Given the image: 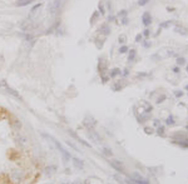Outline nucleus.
<instances>
[{
    "instance_id": "obj_18",
    "label": "nucleus",
    "mask_w": 188,
    "mask_h": 184,
    "mask_svg": "<svg viewBox=\"0 0 188 184\" xmlns=\"http://www.w3.org/2000/svg\"><path fill=\"white\" fill-rule=\"evenodd\" d=\"M143 35H144V36H149V30L146 29L144 31H143Z\"/></svg>"
},
{
    "instance_id": "obj_26",
    "label": "nucleus",
    "mask_w": 188,
    "mask_h": 184,
    "mask_svg": "<svg viewBox=\"0 0 188 184\" xmlns=\"http://www.w3.org/2000/svg\"><path fill=\"white\" fill-rule=\"evenodd\" d=\"M164 99H165V97L163 95L162 98H159V99H158V103H161V102H163V100H164Z\"/></svg>"
},
{
    "instance_id": "obj_24",
    "label": "nucleus",
    "mask_w": 188,
    "mask_h": 184,
    "mask_svg": "<svg viewBox=\"0 0 188 184\" xmlns=\"http://www.w3.org/2000/svg\"><path fill=\"white\" fill-rule=\"evenodd\" d=\"M182 94H183L182 92H176V95H177V97H182Z\"/></svg>"
},
{
    "instance_id": "obj_15",
    "label": "nucleus",
    "mask_w": 188,
    "mask_h": 184,
    "mask_svg": "<svg viewBox=\"0 0 188 184\" xmlns=\"http://www.w3.org/2000/svg\"><path fill=\"white\" fill-rule=\"evenodd\" d=\"M144 130L147 132V134H152V133H153V129H152V128H144Z\"/></svg>"
},
{
    "instance_id": "obj_23",
    "label": "nucleus",
    "mask_w": 188,
    "mask_h": 184,
    "mask_svg": "<svg viewBox=\"0 0 188 184\" xmlns=\"http://www.w3.org/2000/svg\"><path fill=\"white\" fill-rule=\"evenodd\" d=\"M99 10H100V13H102V14H104V8L102 6V5H99Z\"/></svg>"
},
{
    "instance_id": "obj_17",
    "label": "nucleus",
    "mask_w": 188,
    "mask_h": 184,
    "mask_svg": "<svg viewBox=\"0 0 188 184\" xmlns=\"http://www.w3.org/2000/svg\"><path fill=\"white\" fill-rule=\"evenodd\" d=\"M163 132H164V128L161 126V128L158 129V134H159V135H163Z\"/></svg>"
},
{
    "instance_id": "obj_19",
    "label": "nucleus",
    "mask_w": 188,
    "mask_h": 184,
    "mask_svg": "<svg viewBox=\"0 0 188 184\" xmlns=\"http://www.w3.org/2000/svg\"><path fill=\"white\" fill-rule=\"evenodd\" d=\"M97 16H98V14L95 13V14H94V15H93V18L90 19V23H93V21H94V20H95V19H97Z\"/></svg>"
},
{
    "instance_id": "obj_1",
    "label": "nucleus",
    "mask_w": 188,
    "mask_h": 184,
    "mask_svg": "<svg viewBox=\"0 0 188 184\" xmlns=\"http://www.w3.org/2000/svg\"><path fill=\"white\" fill-rule=\"evenodd\" d=\"M62 1L63 0H52L50 3H49V13H50L52 15H55V14H58V12L60 10V6H62Z\"/></svg>"
},
{
    "instance_id": "obj_4",
    "label": "nucleus",
    "mask_w": 188,
    "mask_h": 184,
    "mask_svg": "<svg viewBox=\"0 0 188 184\" xmlns=\"http://www.w3.org/2000/svg\"><path fill=\"white\" fill-rule=\"evenodd\" d=\"M110 165H112L117 172L124 173V167H123V164H122L120 161H118V160H112V161H110Z\"/></svg>"
},
{
    "instance_id": "obj_12",
    "label": "nucleus",
    "mask_w": 188,
    "mask_h": 184,
    "mask_svg": "<svg viewBox=\"0 0 188 184\" xmlns=\"http://www.w3.org/2000/svg\"><path fill=\"white\" fill-rule=\"evenodd\" d=\"M134 57H135V50H130V54H129V60H133L134 59Z\"/></svg>"
},
{
    "instance_id": "obj_13",
    "label": "nucleus",
    "mask_w": 188,
    "mask_h": 184,
    "mask_svg": "<svg viewBox=\"0 0 188 184\" xmlns=\"http://www.w3.org/2000/svg\"><path fill=\"white\" fill-rule=\"evenodd\" d=\"M127 52H128V48H127V46H122L119 49V53H127Z\"/></svg>"
},
{
    "instance_id": "obj_28",
    "label": "nucleus",
    "mask_w": 188,
    "mask_h": 184,
    "mask_svg": "<svg viewBox=\"0 0 188 184\" xmlns=\"http://www.w3.org/2000/svg\"><path fill=\"white\" fill-rule=\"evenodd\" d=\"M187 130H188V126H187Z\"/></svg>"
},
{
    "instance_id": "obj_14",
    "label": "nucleus",
    "mask_w": 188,
    "mask_h": 184,
    "mask_svg": "<svg viewBox=\"0 0 188 184\" xmlns=\"http://www.w3.org/2000/svg\"><path fill=\"white\" fill-rule=\"evenodd\" d=\"M148 1H149V0H139V3H138V4H139L141 6H143V5H146Z\"/></svg>"
},
{
    "instance_id": "obj_2",
    "label": "nucleus",
    "mask_w": 188,
    "mask_h": 184,
    "mask_svg": "<svg viewBox=\"0 0 188 184\" xmlns=\"http://www.w3.org/2000/svg\"><path fill=\"white\" fill-rule=\"evenodd\" d=\"M21 179H23V173H21L20 170H14L12 174H10V180H12L13 183H20Z\"/></svg>"
},
{
    "instance_id": "obj_16",
    "label": "nucleus",
    "mask_w": 188,
    "mask_h": 184,
    "mask_svg": "<svg viewBox=\"0 0 188 184\" xmlns=\"http://www.w3.org/2000/svg\"><path fill=\"white\" fill-rule=\"evenodd\" d=\"M177 63H178L179 65L184 64V59H183V58H178V60H177Z\"/></svg>"
},
{
    "instance_id": "obj_7",
    "label": "nucleus",
    "mask_w": 188,
    "mask_h": 184,
    "mask_svg": "<svg viewBox=\"0 0 188 184\" xmlns=\"http://www.w3.org/2000/svg\"><path fill=\"white\" fill-rule=\"evenodd\" d=\"M99 31H103V34L108 35L109 33H110V29H109V26H108V25H102V26H100V29H99Z\"/></svg>"
},
{
    "instance_id": "obj_3",
    "label": "nucleus",
    "mask_w": 188,
    "mask_h": 184,
    "mask_svg": "<svg viewBox=\"0 0 188 184\" xmlns=\"http://www.w3.org/2000/svg\"><path fill=\"white\" fill-rule=\"evenodd\" d=\"M130 179L133 180L135 184H149V182H148L147 179H144L143 177H141L139 174H133Z\"/></svg>"
},
{
    "instance_id": "obj_10",
    "label": "nucleus",
    "mask_w": 188,
    "mask_h": 184,
    "mask_svg": "<svg viewBox=\"0 0 188 184\" xmlns=\"http://www.w3.org/2000/svg\"><path fill=\"white\" fill-rule=\"evenodd\" d=\"M119 73H120V70H119V69H113V70H112V73H110V76L113 78V76H115V75H118Z\"/></svg>"
},
{
    "instance_id": "obj_6",
    "label": "nucleus",
    "mask_w": 188,
    "mask_h": 184,
    "mask_svg": "<svg viewBox=\"0 0 188 184\" xmlns=\"http://www.w3.org/2000/svg\"><path fill=\"white\" fill-rule=\"evenodd\" d=\"M33 1H34V0H16L15 5L16 6H26V5L31 4Z\"/></svg>"
},
{
    "instance_id": "obj_20",
    "label": "nucleus",
    "mask_w": 188,
    "mask_h": 184,
    "mask_svg": "<svg viewBox=\"0 0 188 184\" xmlns=\"http://www.w3.org/2000/svg\"><path fill=\"white\" fill-rule=\"evenodd\" d=\"M24 38H25V39H28V40H31V39H33V36H31V35H28V34H25V35H24Z\"/></svg>"
},
{
    "instance_id": "obj_8",
    "label": "nucleus",
    "mask_w": 188,
    "mask_h": 184,
    "mask_svg": "<svg viewBox=\"0 0 188 184\" xmlns=\"http://www.w3.org/2000/svg\"><path fill=\"white\" fill-rule=\"evenodd\" d=\"M73 160H74V165L76 167V168H80V169L83 168V161H82V160L76 159V158H74Z\"/></svg>"
},
{
    "instance_id": "obj_22",
    "label": "nucleus",
    "mask_w": 188,
    "mask_h": 184,
    "mask_svg": "<svg viewBox=\"0 0 188 184\" xmlns=\"http://www.w3.org/2000/svg\"><path fill=\"white\" fill-rule=\"evenodd\" d=\"M53 170H55V167H52V168H47L45 169V172H53Z\"/></svg>"
},
{
    "instance_id": "obj_27",
    "label": "nucleus",
    "mask_w": 188,
    "mask_h": 184,
    "mask_svg": "<svg viewBox=\"0 0 188 184\" xmlns=\"http://www.w3.org/2000/svg\"><path fill=\"white\" fill-rule=\"evenodd\" d=\"M187 71H188V66H187Z\"/></svg>"
},
{
    "instance_id": "obj_25",
    "label": "nucleus",
    "mask_w": 188,
    "mask_h": 184,
    "mask_svg": "<svg viewBox=\"0 0 188 184\" xmlns=\"http://www.w3.org/2000/svg\"><path fill=\"white\" fill-rule=\"evenodd\" d=\"M141 39H142V35H137V36H135V40H137V41H139Z\"/></svg>"
},
{
    "instance_id": "obj_21",
    "label": "nucleus",
    "mask_w": 188,
    "mask_h": 184,
    "mask_svg": "<svg viewBox=\"0 0 188 184\" xmlns=\"http://www.w3.org/2000/svg\"><path fill=\"white\" fill-rule=\"evenodd\" d=\"M119 41H122V43H124V41H125V36H124V35H122V36L119 38Z\"/></svg>"
},
{
    "instance_id": "obj_9",
    "label": "nucleus",
    "mask_w": 188,
    "mask_h": 184,
    "mask_svg": "<svg viewBox=\"0 0 188 184\" xmlns=\"http://www.w3.org/2000/svg\"><path fill=\"white\" fill-rule=\"evenodd\" d=\"M165 123H167V125H173V124H174V119H173V116H172V115L168 116V119H167V121H165Z\"/></svg>"
},
{
    "instance_id": "obj_11",
    "label": "nucleus",
    "mask_w": 188,
    "mask_h": 184,
    "mask_svg": "<svg viewBox=\"0 0 188 184\" xmlns=\"http://www.w3.org/2000/svg\"><path fill=\"white\" fill-rule=\"evenodd\" d=\"M103 153L109 157V155H112V150H110V149H108V148H103Z\"/></svg>"
},
{
    "instance_id": "obj_5",
    "label": "nucleus",
    "mask_w": 188,
    "mask_h": 184,
    "mask_svg": "<svg viewBox=\"0 0 188 184\" xmlns=\"http://www.w3.org/2000/svg\"><path fill=\"white\" fill-rule=\"evenodd\" d=\"M142 20H143V24H144L146 26H148L149 24L152 23V18H151V14L149 13H144L142 16Z\"/></svg>"
}]
</instances>
